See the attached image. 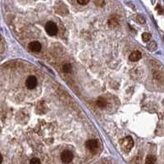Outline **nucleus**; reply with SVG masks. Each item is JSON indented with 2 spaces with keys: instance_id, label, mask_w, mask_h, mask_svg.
I'll list each match as a JSON object with an SVG mask.
<instances>
[{
  "instance_id": "6",
  "label": "nucleus",
  "mask_w": 164,
  "mask_h": 164,
  "mask_svg": "<svg viewBox=\"0 0 164 164\" xmlns=\"http://www.w3.org/2000/svg\"><path fill=\"white\" fill-rule=\"evenodd\" d=\"M37 83H38V81H37V79H36L35 76H28V78L26 79V85L29 89H33L36 87Z\"/></svg>"
},
{
  "instance_id": "4",
  "label": "nucleus",
  "mask_w": 164,
  "mask_h": 164,
  "mask_svg": "<svg viewBox=\"0 0 164 164\" xmlns=\"http://www.w3.org/2000/svg\"><path fill=\"white\" fill-rule=\"evenodd\" d=\"M72 159H73V153L70 150H64L61 153V160L63 163L67 164L69 162H71L72 161Z\"/></svg>"
},
{
  "instance_id": "9",
  "label": "nucleus",
  "mask_w": 164,
  "mask_h": 164,
  "mask_svg": "<svg viewBox=\"0 0 164 164\" xmlns=\"http://www.w3.org/2000/svg\"><path fill=\"white\" fill-rule=\"evenodd\" d=\"M119 25V20L117 17H112L108 20V26L111 28H115Z\"/></svg>"
},
{
  "instance_id": "1",
  "label": "nucleus",
  "mask_w": 164,
  "mask_h": 164,
  "mask_svg": "<svg viewBox=\"0 0 164 164\" xmlns=\"http://www.w3.org/2000/svg\"><path fill=\"white\" fill-rule=\"evenodd\" d=\"M120 144L121 145V148L123 149V150L125 152H129L131 149L133 148L134 146V141L133 139L131 136H127L122 139L120 142Z\"/></svg>"
},
{
  "instance_id": "16",
  "label": "nucleus",
  "mask_w": 164,
  "mask_h": 164,
  "mask_svg": "<svg viewBox=\"0 0 164 164\" xmlns=\"http://www.w3.org/2000/svg\"><path fill=\"white\" fill-rule=\"evenodd\" d=\"M136 21H137V22L139 24H144L145 23V19L142 15H138L136 17Z\"/></svg>"
},
{
  "instance_id": "15",
  "label": "nucleus",
  "mask_w": 164,
  "mask_h": 164,
  "mask_svg": "<svg viewBox=\"0 0 164 164\" xmlns=\"http://www.w3.org/2000/svg\"><path fill=\"white\" fill-rule=\"evenodd\" d=\"M95 5L99 8H103L105 5V1L104 0H95Z\"/></svg>"
},
{
  "instance_id": "18",
  "label": "nucleus",
  "mask_w": 164,
  "mask_h": 164,
  "mask_svg": "<svg viewBox=\"0 0 164 164\" xmlns=\"http://www.w3.org/2000/svg\"><path fill=\"white\" fill-rule=\"evenodd\" d=\"M155 9L157 10V11H158V12L159 15H162V14H163V12H164V11H163L162 8V7L160 6L159 4L157 5V7L155 8Z\"/></svg>"
},
{
  "instance_id": "3",
  "label": "nucleus",
  "mask_w": 164,
  "mask_h": 164,
  "mask_svg": "<svg viewBox=\"0 0 164 164\" xmlns=\"http://www.w3.org/2000/svg\"><path fill=\"white\" fill-rule=\"evenodd\" d=\"M45 30L51 36H53L58 33V26L57 25L53 22H48L45 25Z\"/></svg>"
},
{
  "instance_id": "5",
  "label": "nucleus",
  "mask_w": 164,
  "mask_h": 164,
  "mask_svg": "<svg viewBox=\"0 0 164 164\" xmlns=\"http://www.w3.org/2000/svg\"><path fill=\"white\" fill-rule=\"evenodd\" d=\"M54 8L56 12H58V14H61V15H66L68 12V9L62 2H58L56 3Z\"/></svg>"
},
{
  "instance_id": "11",
  "label": "nucleus",
  "mask_w": 164,
  "mask_h": 164,
  "mask_svg": "<svg viewBox=\"0 0 164 164\" xmlns=\"http://www.w3.org/2000/svg\"><path fill=\"white\" fill-rule=\"evenodd\" d=\"M97 105L99 106L101 108H103V107H105L107 106V101L105 99H103V98H99V99L97 100Z\"/></svg>"
},
{
  "instance_id": "14",
  "label": "nucleus",
  "mask_w": 164,
  "mask_h": 164,
  "mask_svg": "<svg viewBox=\"0 0 164 164\" xmlns=\"http://www.w3.org/2000/svg\"><path fill=\"white\" fill-rule=\"evenodd\" d=\"M151 39V34L148 32H144L142 34V40L144 42H148L149 40Z\"/></svg>"
},
{
  "instance_id": "12",
  "label": "nucleus",
  "mask_w": 164,
  "mask_h": 164,
  "mask_svg": "<svg viewBox=\"0 0 164 164\" xmlns=\"http://www.w3.org/2000/svg\"><path fill=\"white\" fill-rule=\"evenodd\" d=\"M62 71H63L65 73H70L72 71V67L71 64L69 63H66L62 66Z\"/></svg>"
},
{
  "instance_id": "19",
  "label": "nucleus",
  "mask_w": 164,
  "mask_h": 164,
  "mask_svg": "<svg viewBox=\"0 0 164 164\" xmlns=\"http://www.w3.org/2000/svg\"><path fill=\"white\" fill-rule=\"evenodd\" d=\"M77 2H78L81 5H86L87 3H89V0H77Z\"/></svg>"
},
{
  "instance_id": "17",
  "label": "nucleus",
  "mask_w": 164,
  "mask_h": 164,
  "mask_svg": "<svg viewBox=\"0 0 164 164\" xmlns=\"http://www.w3.org/2000/svg\"><path fill=\"white\" fill-rule=\"evenodd\" d=\"M30 164H41L40 158H33L32 159L30 160Z\"/></svg>"
},
{
  "instance_id": "13",
  "label": "nucleus",
  "mask_w": 164,
  "mask_h": 164,
  "mask_svg": "<svg viewBox=\"0 0 164 164\" xmlns=\"http://www.w3.org/2000/svg\"><path fill=\"white\" fill-rule=\"evenodd\" d=\"M148 49L149 50V51H151V52H153V51H155L156 49H157V44H156V42L155 41H151L150 43H149V44H148Z\"/></svg>"
},
{
  "instance_id": "8",
  "label": "nucleus",
  "mask_w": 164,
  "mask_h": 164,
  "mask_svg": "<svg viewBox=\"0 0 164 164\" xmlns=\"http://www.w3.org/2000/svg\"><path fill=\"white\" fill-rule=\"evenodd\" d=\"M141 57H142V55H141L140 52L134 51L133 53H131V54L130 55L129 59H130V61H131V62H137L141 58Z\"/></svg>"
},
{
  "instance_id": "20",
  "label": "nucleus",
  "mask_w": 164,
  "mask_h": 164,
  "mask_svg": "<svg viewBox=\"0 0 164 164\" xmlns=\"http://www.w3.org/2000/svg\"><path fill=\"white\" fill-rule=\"evenodd\" d=\"M2 162H3V156L1 153H0V164L2 163Z\"/></svg>"
},
{
  "instance_id": "7",
  "label": "nucleus",
  "mask_w": 164,
  "mask_h": 164,
  "mask_svg": "<svg viewBox=\"0 0 164 164\" xmlns=\"http://www.w3.org/2000/svg\"><path fill=\"white\" fill-rule=\"evenodd\" d=\"M28 47H29L30 49L32 51V52H35V53H38V52H40L41 51V48H42V46H41V44L40 42L38 41H32L30 42L28 45Z\"/></svg>"
},
{
  "instance_id": "2",
  "label": "nucleus",
  "mask_w": 164,
  "mask_h": 164,
  "mask_svg": "<svg viewBox=\"0 0 164 164\" xmlns=\"http://www.w3.org/2000/svg\"><path fill=\"white\" fill-rule=\"evenodd\" d=\"M86 148L89 149V151L92 153H96L99 149V144L97 139H89L86 142Z\"/></svg>"
},
{
  "instance_id": "10",
  "label": "nucleus",
  "mask_w": 164,
  "mask_h": 164,
  "mask_svg": "<svg viewBox=\"0 0 164 164\" xmlns=\"http://www.w3.org/2000/svg\"><path fill=\"white\" fill-rule=\"evenodd\" d=\"M156 160L157 158L154 155H148L145 159V164H155Z\"/></svg>"
},
{
  "instance_id": "21",
  "label": "nucleus",
  "mask_w": 164,
  "mask_h": 164,
  "mask_svg": "<svg viewBox=\"0 0 164 164\" xmlns=\"http://www.w3.org/2000/svg\"><path fill=\"white\" fill-rule=\"evenodd\" d=\"M0 40H1V35H0Z\"/></svg>"
}]
</instances>
